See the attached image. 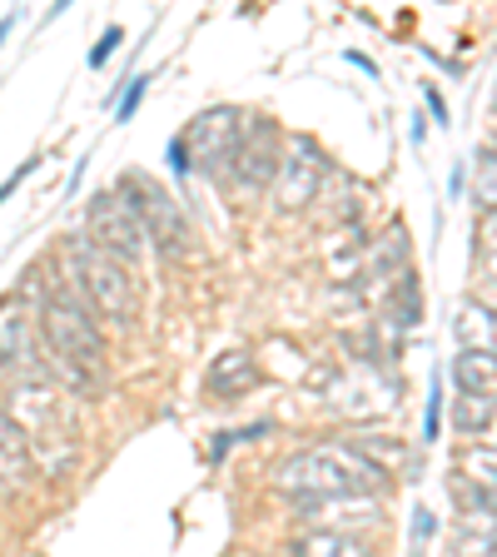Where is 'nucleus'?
Wrapping results in <instances>:
<instances>
[{
	"mask_svg": "<svg viewBox=\"0 0 497 557\" xmlns=\"http://www.w3.org/2000/svg\"><path fill=\"white\" fill-rule=\"evenodd\" d=\"M40 338L75 383L95 388L104 379V334L95 324V309L85 304L75 274H65V289L55 299H46V309H40Z\"/></svg>",
	"mask_w": 497,
	"mask_h": 557,
	"instance_id": "obj_1",
	"label": "nucleus"
},
{
	"mask_svg": "<svg viewBox=\"0 0 497 557\" xmlns=\"http://www.w3.org/2000/svg\"><path fill=\"white\" fill-rule=\"evenodd\" d=\"M75 284H80L85 304L95 309V319L115 329H129L139 313V289H135V269L120 264L115 255H104L100 244L80 239L75 244Z\"/></svg>",
	"mask_w": 497,
	"mask_h": 557,
	"instance_id": "obj_2",
	"label": "nucleus"
},
{
	"mask_svg": "<svg viewBox=\"0 0 497 557\" xmlns=\"http://www.w3.org/2000/svg\"><path fill=\"white\" fill-rule=\"evenodd\" d=\"M90 244H100L104 255H115L120 264H129L139 274V264H145V249H150V234H145V224H139L135 205H129V195H100L90 205Z\"/></svg>",
	"mask_w": 497,
	"mask_h": 557,
	"instance_id": "obj_3",
	"label": "nucleus"
},
{
	"mask_svg": "<svg viewBox=\"0 0 497 557\" xmlns=\"http://www.w3.org/2000/svg\"><path fill=\"white\" fill-rule=\"evenodd\" d=\"M125 189H135V195H129V205H135L145 234L160 244V255H170V259L189 255V244H195V239H189V220H185V209L174 205L170 189L150 185L145 174H125Z\"/></svg>",
	"mask_w": 497,
	"mask_h": 557,
	"instance_id": "obj_4",
	"label": "nucleus"
},
{
	"mask_svg": "<svg viewBox=\"0 0 497 557\" xmlns=\"http://www.w3.org/2000/svg\"><path fill=\"white\" fill-rule=\"evenodd\" d=\"M239 139H244V115L239 110H229V104L199 115L195 125L185 129L189 160H195L199 170H224V164L234 160V150H239Z\"/></svg>",
	"mask_w": 497,
	"mask_h": 557,
	"instance_id": "obj_5",
	"label": "nucleus"
},
{
	"mask_svg": "<svg viewBox=\"0 0 497 557\" xmlns=\"http://www.w3.org/2000/svg\"><path fill=\"white\" fill-rule=\"evenodd\" d=\"M35 369V324L11 299L0 304V379Z\"/></svg>",
	"mask_w": 497,
	"mask_h": 557,
	"instance_id": "obj_6",
	"label": "nucleus"
},
{
	"mask_svg": "<svg viewBox=\"0 0 497 557\" xmlns=\"http://www.w3.org/2000/svg\"><path fill=\"white\" fill-rule=\"evenodd\" d=\"M30 478H35V458L30 443H25V429L0 404V493H21V487H30Z\"/></svg>",
	"mask_w": 497,
	"mask_h": 557,
	"instance_id": "obj_7",
	"label": "nucleus"
},
{
	"mask_svg": "<svg viewBox=\"0 0 497 557\" xmlns=\"http://www.w3.org/2000/svg\"><path fill=\"white\" fill-rule=\"evenodd\" d=\"M299 145V154H294L289 164H278V174H284V185H278V195H284V205L299 209L303 199L319 195V170H324V150H313V139H294Z\"/></svg>",
	"mask_w": 497,
	"mask_h": 557,
	"instance_id": "obj_8",
	"label": "nucleus"
},
{
	"mask_svg": "<svg viewBox=\"0 0 497 557\" xmlns=\"http://www.w3.org/2000/svg\"><path fill=\"white\" fill-rule=\"evenodd\" d=\"M493 429V394H458V433L477 438Z\"/></svg>",
	"mask_w": 497,
	"mask_h": 557,
	"instance_id": "obj_9",
	"label": "nucleus"
},
{
	"mask_svg": "<svg viewBox=\"0 0 497 557\" xmlns=\"http://www.w3.org/2000/svg\"><path fill=\"white\" fill-rule=\"evenodd\" d=\"M443 413H448V369H433L428 413H423V443H438L443 438Z\"/></svg>",
	"mask_w": 497,
	"mask_h": 557,
	"instance_id": "obj_10",
	"label": "nucleus"
},
{
	"mask_svg": "<svg viewBox=\"0 0 497 557\" xmlns=\"http://www.w3.org/2000/svg\"><path fill=\"white\" fill-rule=\"evenodd\" d=\"M150 85H154V75H129V81L120 85V95H115V120H120V125H125V120H135V110L145 104Z\"/></svg>",
	"mask_w": 497,
	"mask_h": 557,
	"instance_id": "obj_11",
	"label": "nucleus"
},
{
	"mask_svg": "<svg viewBox=\"0 0 497 557\" xmlns=\"http://www.w3.org/2000/svg\"><path fill=\"white\" fill-rule=\"evenodd\" d=\"M452 493H458V498H463V512H493V493H487V487H468V478L463 473H452Z\"/></svg>",
	"mask_w": 497,
	"mask_h": 557,
	"instance_id": "obj_12",
	"label": "nucleus"
},
{
	"mask_svg": "<svg viewBox=\"0 0 497 557\" xmlns=\"http://www.w3.org/2000/svg\"><path fill=\"white\" fill-rule=\"evenodd\" d=\"M120 46H125V30H120V25H110V30H104L100 40L90 46V70H104V65H110Z\"/></svg>",
	"mask_w": 497,
	"mask_h": 557,
	"instance_id": "obj_13",
	"label": "nucleus"
},
{
	"mask_svg": "<svg viewBox=\"0 0 497 557\" xmlns=\"http://www.w3.org/2000/svg\"><path fill=\"white\" fill-rule=\"evenodd\" d=\"M164 164H170V174H174V180H189V170H195V160H189V145H185V135H174V139H170V150H164Z\"/></svg>",
	"mask_w": 497,
	"mask_h": 557,
	"instance_id": "obj_14",
	"label": "nucleus"
},
{
	"mask_svg": "<svg viewBox=\"0 0 497 557\" xmlns=\"http://www.w3.org/2000/svg\"><path fill=\"white\" fill-rule=\"evenodd\" d=\"M40 164H46V154H30V160H25V164H21V170H15V174H11V180H5V185H0V205H5V199H11V195H15V189H21V185H25V180H30V174H35V170H40Z\"/></svg>",
	"mask_w": 497,
	"mask_h": 557,
	"instance_id": "obj_15",
	"label": "nucleus"
},
{
	"mask_svg": "<svg viewBox=\"0 0 497 557\" xmlns=\"http://www.w3.org/2000/svg\"><path fill=\"white\" fill-rule=\"evenodd\" d=\"M303 553H313V547H328V553H363V543H353V537H309V543H299Z\"/></svg>",
	"mask_w": 497,
	"mask_h": 557,
	"instance_id": "obj_16",
	"label": "nucleus"
},
{
	"mask_svg": "<svg viewBox=\"0 0 497 557\" xmlns=\"http://www.w3.org/2000/svg\"><path fill=\"white\" fill-rule=\"evenodd\" d=\"M423 100H428V115L438 120V129H448V125H452V115H448V100L438 95V85H423Z\"/></svg>",
	"mask_w": 497,
	"mask_h": 557,
	"instance_id": "obj_17",
	"label": "nucleus"
},
{
	"mask_svg": "<svg viewBox=\"0 0 497 557\" xmlns=\"http://www.w3.org/2000/svg\"><path fill=\"white\" fill-rule=\"evenodd\" d=\"M433 537V508H413V547H428Z\"/></svg>",
	"mask_w": 497,
	"mask_h": 557,
	"instance_id": "obj_18",
	"label": "nucleus"
},
{
	"mask_svg": "<svg viewBox=\"0 0 497 557\" xmlns=\"http://www.w3.org/2000/svg\"><path fill=\"white\" fill-rule=\"evenodd\" d=\"M85 170H90V154H80V160H75V170H70V185H65V199H75V195H80V180H85Z\"/></svg>",
	"mask_w": 497,
	"mask_h": 557,
	"instance_id": "obj_19",
	"label": "nucleus"
},
{
	"mask_svg": "<svg viewBox=\"0 0 497 557\" xmlns=\"http://www.w3.org/2000/svg\"><path fill=\"white\" fill-rule=\"evenodd\" d=\"M344 60H348V65H359L363 75H373V81H378V65H373L369 55H359V50H344Z\"/></svg>",
	"mask_w": 497,
	"mask_h": 557,
	"instance_id": "obj_20",
	"label": "nucleus"
},
{
	"mask_svg": "<svg viewBox=\"0 0 497 557\" xmlns=\"http://www.w3.org/2000/svg\"><path fill=\"white\" fill-rule=\"evenodd\" d=\"M15 25H21V5H15V11H5V15H0V46L11 40V30H15Z\"/></svg>",
	"mask_w": 497,
	"mask_h": 557,
	"instance_id": "obj_21",
	"label": "nucleus"
},
{
	"mask_svg": "<svg viewBox=\"0 0 497 557\" xmlns=\"http://www.w3.org/2000/svg\"><path fill=\"white\" fill-rule=\"evenodd\" d=\"M408 139H413V145H423V139H428V120L418 115V120H413V125H408Z\"/></svg>",
	"mask_w": 497,
	"mask_h": 557,
	"instance_id": "obj_22",
	"label": "nucleus"
},
{
	"mask_svg": "<svg viewBox=\"0 0 497 557\" xmlns=\"http://www.w3.org/2000/svg\"><path fill=\"white\" fill-rule=\"evenodd\" d=\"M70 5H75V0H55V5H50V11H46V25H55V21H60V15H65V11H70Z\"/></svg>",
	"mask_w": 497,
	"mask_h": 557,
	"instance_id": "obj_23",
	"label": "nucleus"
},
{
	"mask_svg": "<svg viewBox=\"0 0 497 557\" xmlns=\"http://www.w3.org/2000/svg\"><path fill=\"white\" fill-rule=\"evenodd\" d=\"M463 185H468V170H463V164H458V170H452V199L463 195Z\"/></svg>",
	"mask_w": 497,
	"mask_h": 557,
	"instance_id": "obj_24",
	"label": "nucleus"
}]
</instances>
